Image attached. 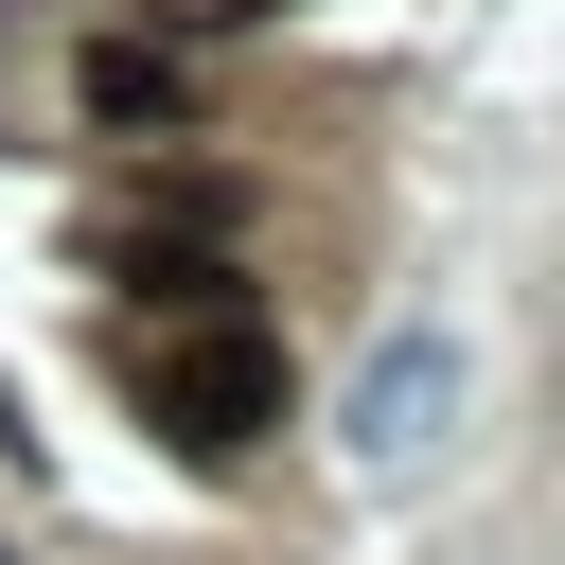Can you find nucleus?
I'll return each mask as SVG.
<instances>
[{
	"mask_svg": "<svg viewBox=\"0 0 565 565\" xmlns=\"http://www.w3.org/2000/svg\"><path fill=\"white\" fill-rule=\"evenodd\" d=\"M282 424V353H265V318H212L194 353H159V441L177 459H247Z\"/></svg>",
	"mask_w": 565,
	"mask_h": 565,
	"instance_id": "f257e3e1",
	"label": "nucleus"
},
{
	"mask_svg": "<svg viewBox=\"0 0 565 565\" xmlns=\"http://www.w3.org/2000/svg\"><path fill=\"white\" fill-rule=\"evenodd\" d=\"M335 441H353V477H424V459L459 441V335L406 318V335L353 371V424H335Z\"/></svg>",
	"mask_w": 565,
	"mask_h": 565,
	"instance_id": "f03ea898",
	"label": "nucleus"
},
{
	"mask_svg": "<svg viewBox=\"0 0 565 565\" xmlns=\"http://www.w3.org/2000/svg\"><path fill=\"white\" fill-rule=\"evenodd\" d=\"M88 106L141 124V141H177V71H159V53H88Z\"/></svg>",
	"mask_w": 565,
	"mask_h": 565,
	"instance_id": "7ed1b4c3",
	"label": "nucleus"
},
{
	"mask_svg": "<svg viewBox=\"0 0 565 565\" xmlns=\"http://www.w3.org/2000/svg\"><path fill=\"white\" fill-rule=\"evenodd\" d=\"M230 18H282V0H230Z\"/></svg>",
	"mask_w": 565,
	"mask_h": 565,
	"instance_id": "20e7f679",
	"label": "nucleus"
},
{
	"mask_svg": "<svg viewBox=\"0 0 565 565\" xmlns=\"http://www.w3.org/2000/svg\"><path fill=\"white\" fill-rule=\"evenodd\" d=\"M0 565H18V547H0Z\"/></svg>",
	"mask_w": 565,
	"mask_h": 565,
	"instance_id": "39448f33",
	"label": "nucleus"
}]
</instances>
